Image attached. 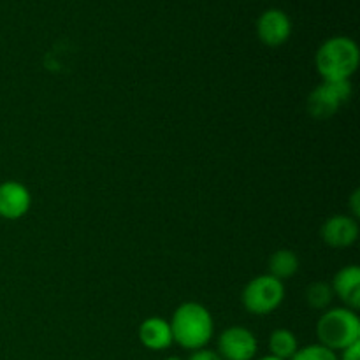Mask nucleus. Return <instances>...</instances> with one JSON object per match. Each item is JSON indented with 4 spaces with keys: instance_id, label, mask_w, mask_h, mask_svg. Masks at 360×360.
<instances>
[{
    "instance_id": "obj_3",
    "label": "nucleus",
    "mask_w": 360,
    "mask_h": 360,
    "mask_svg": "<svg viewBox=\"0 0 360 360\" xmlns=\"http://www.w3.org/2000/svg\"><path fill=\"white\" fill-rule=\"evenodd\" d=\"M320 345L329 350H345L360 341V319L354 309L329 308L316 323Z\"/></svg>"
},
{
    "instance_id": "obj_1",
    "label": "nucleus",
    "mask_w": 360,
    "mask_h": 360,
    "mask_svg": "<svg viewBox=\"0 0 360 360\" xmlns=\"http://www.w3.org/2000/svg\"><path fill=\"white\" fill-rule=\"evenodd\" d=\"M169 323L174 343L185 350H202L214 333L213 316L199 302H183Z\"/></svg>"
},
{
    "instance_id": "obj_13",
    "label": "nucleus",
    "mask_w": 360,
    "mask_h": 360,
    "mask_svg": "<svg viewBox=\"0 0 360 360\" xmlns=\"http://www.w3.org/2000/svg\"><path fill=\"white\" fill-rule=\"evenodd\" d=\"M269 350L271 355L281 359V360H290L299 350L297 338L294 333L288 329H276L273 330L269 338Z\"/></svg>"
},
{
    "instance_id": "obj_2",
    "label": "nucleus",
    "mask_w": 360,
    "mask_h": 360,
    "mask_svg": "<svg viewBox=\"0 0 360 360\" xmlns=\"http://www.w3.org/2000/svg\"><path fill=\"white\" fill-rule=\"evenodd\" d=\"M360 62L359 46L350 37H333L316 51V70L323 81L350 79Z\"/></svg>"
},
{
    "instance_id": "obj_6",
    "label": "nucleus",
    "mask_w": 360,
    "mask_h": 360,
    "mask_svg": "<svg viewBox=\"0 0 360 360\" xmlns=\"http://www.w3.org/2000/svg\"><path fill=\"white\" fill-rule=\"evenodd\" d=\"M257 350V338L245 327H229L218 340V355L224 360H252Z\"/></svg>"
},
{
    "instance_id": "obj_16",
    "label": "nucleus",
    "mask_w": 360,
    "mask_h": 360,
    "mask_svg": "<svg viewBox=\"0 0 360 360\" xmlns=\"http://www.w3.org/2000/svg\"><path fill=\"white\" fill-rule=\"evenodd\" d=\"M188 360H224L218 355V352H213V350H206V348H202V350H197L193 352L192 357Z\"/></svg>"
},
{
    "instance_id": "obj_8",
    "label": "nucleus",
    "mask_w": 360,
    "mask_h": 360,
    "mask_svg": "<svg viewBox=\"0 0 360 360\" xmlns=\"http://www.w3.org/2000/svg\"><path fill=\"white\" fill-rule=\"evenodd\" d=\"M32 204L30 192L20 181L0 183V218L20 220L28 213Z\"/></svg>"
},
{
    "instance_id": "obj_18",
    "label": "nucleus",
    "mask_w": 360,
    "mask_h": 360,
    "mask_svg": "<svg viewBox=\"0 0 360 360\" xmlns=\"http://www.w3.org/2000/svg\"><path fill=\"white\" fill-rule=\"evenodd\" d=\"M350 207H352V213H354V218H359L360 217V190H355V192L352 193Z\"/></svg>"
},
{
    "instance_id": "obj_7",
    "label": "nucleus",
    "mask_w": 360,
    "mask_h": 360,
    "mask_svg": "<svg viewBox=\"0 0 360 360\" xmlns=\"http://www.w3.org/2000/svg\"><path fill=\"white\" fill-rule=\"evenodd\" d=\"M292 34V21L283 11L269 9L257 21V35L264 44L276 48L285 44Z\"/></svg>"
},
{
    "instance_id": "obj_15",
    "label": "nucleus",
    "mask_w": 360,
    "mask_h": 360,
    "mask_svg": "<svg viewBox=\"0 0 360 360\" xmlns=\"http://www.w3.org/2000/svg\"><path fill=\"white\" fill-rule=\"evenodd\" d=\"M290 360H338L336 352L322 347V345H309V347L299 348Z\"/></svg>"
},
{
    "instance_id": "obj_11",
    "label": "nucleus",
    "mask_w": 360,
    "mask_h": 360,
    "mask_svg": "<svg viewBox=\"0 0 360 360\" xmlns=\"http://www.w3.org/2000/svg\"><path fill=\"white\" fill-rule=\"evenodd\" d=\"M330 287L348 309L355 311L360 308V269L357 266H347L338 271Z\"/></svg>"
},
{
    "instance_id": "obj_19",
    "label": "nucleus",
    "mask_w": 360,
    "mask_h": 360,
    "mask_svg": "<svg viewBox=\"0 0 360 360\" xmlns=\"http://www.w3.org/2000/svg\"><path fill=\"white\" fill-rule=\"evenodd\" d=\"M259 360H281V359L274 357V355H266V357H262V359H259Z\"/></svg>"
},
{
    "instance_id": "obj_4",
    "label": "nucleus",
    "mask_w": 360,
    "mask_h": 360,
    "mask_svg": "<svg viewBox=\"0 0 360 360\" xmlns=\"http://www.w3.org/2000/svg\"><path fill=\"white\" fill-rule=\"evenodd\" d=\"M285 299V285L271 274H262L250 281L241 294L243 306L253 315H269L276 311Z\"/></svg>"
},
{
    "instance_id": "obj_5",
    "label": "nucleus",
    "mask_w": 360,
    "mask_h": 360,
    "mask_svg": "<svg viewBox=\"0 0 360 360\" xmlns=\"http://www.w3.org/2000/svg\"><path fill=\"white\" fill-rule=\"evenodd\" d=\"M354 88L350 79L345 81H323L320 86L309 94L308 97V111L313 118L326 120L330 118L340 111L345 102L350 101Z\"/></svg>"
},
{
    "instance_id": "obj_20",
    "label": "nucleus",
    "mask_w": 360,
    "mask_h": 360,
    "mask_svg": "<svg viewBox=\"0 0 360 360\" xmlns=\"http://www.w3.org/2000/svg\"><path fill=\"white\" fill-rule=\"evenodd\" d=\"M164 360H181V359H178V357H167V359H164Z\"/></svg>"
},
{
    "instance_id": "obj_14",
    "label": "nucleus",
    "mask_w": 360,
    "mask_h": 360,
    "mask_svg": "<svg viewBox=\"0 0 360 360\" xmlns=\"http://www.w3.org/2000/svg\"><path fill=\"white\" fill-rule=\"evenodd\" d=\"M334 299V290L329 283L326 281H315L306 288V301H308L309 308L320 309L326 311L329 309L330 302Z\"/></svg>"
},
{
    "instance_id": "obj_12",
    "label": "nucleus",
    "mask_w": 360,
    "mask_h": 360,
    "mask_svg": "<svg viewBox=\"0 0 360 360\" xmlns=\"http://www.w3.org/2000/svg\"><path fill=\"white\" fill-rule=\"evenodd\" d=\"M299 271V259L292 250H278L269 259V274L278 280L292 278Z\"/></svg>"
},
{
    "instance_id": "obj_10",
    "label": "nucleus",
    "mask_w": 360,
    "mask_h": 360,
    "mask_svg": "<svg viewBox=\"0 0 360 360\" xmlns=\"http://www.w3.org/2000/svg\"><path fill=\"white\" fill-rule=\"evenodd\" d=\"M139 340L144 348L153 352L167 350L174 340H172L171 323L160 316H150L144 320L139 327Z\"/></svg>"
},
{
    "instance_id": "obj_17",
    "label": "nucleus",
    "mask_w": 360,
    "mask_h": 360,
    "mask_svg": "<svg viewBox=\"0 0 360 360\" xmlns=\"http://www.w3.org/2000/svg\"><path fill=\"white\" fill-rule=\"evenodd\" d=\"M341 352H343V354H341V359L338 360H360V341L359 343L350 345V347L345 348V350Z\"/></svg>"
},
{
    "instance_id": "obj_9",
    "label": "nucleus",
    "mask_w": 360,
    "mask_h": 360,
    "mask_svg": "<svg viewBox=\"0 0 360 360\" xmlns=\"http://www.w3.org/2000/svg\"><path fill=\"white\" fill-rule=\"evenodd\" d=\"M322 238L333 248H348L359 238L357 218L347 214L330 217L322 227Z\"/></svg>"
}]
</instances>
